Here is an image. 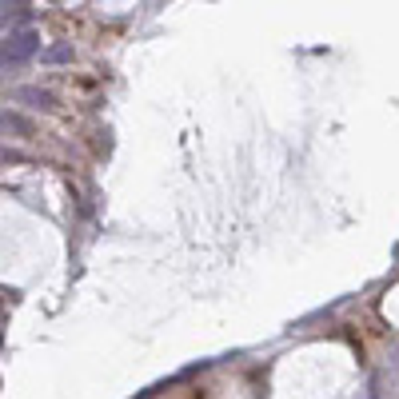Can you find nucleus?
I'll list each match as a JSON object with an SVG mask.
<instances>
[{
	"label": "nucleus",
	"instance_id": "f257e3e1",
	"mask_svg": "<svg viewBox=\"0 0 399 399\" xmlns=\"http://www.w3.org/2000/svg\"><path fill=\"white\" fill-rule=\"evenodd\" d=\"M40 52V32L36 28H20V32H9L0 40V64H24Z\"/></svg>",
	"mask_w": 399,
	"mask_h": 399
},
{
	"label": "nucleus",
	"instance_id": "f03ea898",
	"mask_svg": "<svg viewBox=\"0 0 399 399\" xmlns=\"http://www.w3.org/2000/svg\"><path fill=\"white\" fill-rule=\"evenodd\" d=\"M16 100H24L32 108H56V96L48 88H16Z\"/></svg>",
	"mask_w": 399,
	"mask_h": 399
},
{
	"label": "nucleus",
	"instance_id": "7ed1b4c3",
	"mask_svg": "<svg viewBox=\"0 0 399 399\" xmlns=\"http://www.w3.org/2000/svg\"><path fill=\"white\" fill-rule=\"evenodd\" d=\"M0 132H16V136H32V120L20 112H0Z\"/></svg>",
	"mask_w": 399,
	"mask_h": 399
},
{
	"label": "nucleus",
	"instance_id": "20e7f679",
	"mask_svg": "<svg viewBox=\"0 0 399 399\" xmlns=\"http://www.w3.org/2000/svg\"><path fill=\"white\" fill-rule=\"evenodd\" d=\"M44 60H52V64H60V60H72V48H68V44H60V48H48V52H44Z\"/></svg>",
	"mask_w": 399,
	"mask_h": 399
}]
</instances>
